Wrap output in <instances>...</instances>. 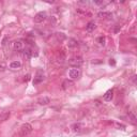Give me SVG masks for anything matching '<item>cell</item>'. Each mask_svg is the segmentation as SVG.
Here are the masks:
<instances>
[{"label": "cell", "instance_id": "ac0fdd59", "mask_svg": "<svg viewBox=\"0 0 137 137\" xmlns=\"http://www.w3.org/2000/svg\"><path fill=\"white\" fill-rule=\"evenodd\" d=\"M29 79H30V75H27V76H25V80L28 81Z\"/></svg>", "mask_w": 137, "mask_h": 137}, {"label": "cell", "instance_id": "4fadbf2b", "mask_svg": "<svg viewBox=\"0 0 137 137\" xmlns=\"http://www.w3.org/2000/svg\"><path fill=\"white\" fill-rule=\"evenodd\" d=\"M21 67H22V62H21V61H13V62L10 63V68H13V70L19 68Z\"/></svg>", "mask_w": 137, "mask_h": 137}, {"label": "cell", "instance_id": "9c48e42d", "mask_svg": "<svg viewBox=\"0 0 137 137\" xmlns=\"http://www.w3.org/2000/svg\"><path fill=\"white\" fill-rule=\"evenodd\" d=\"M95 28H96V25H95V23H94L93 21L89 22V23H88V24L86 25V30H87L88 32H91V31H93Z\"/></svg>", "mask_w": 137, "mask_h": 137}, {"label": "cell", "instance_id": "7c38bea8", "mask_svg": "<svg viewBox=\"0 0 137 137\" xmlns=\"http://www.w3.org/2000/svg\"><path fill=\"white\" fill-rule=\"evenodd\" d=\"M77 45H78V42L75 39H70L68 40V48H75V47H77Z\"/></svg>", "mask_w": 137, "mask_h": 137}, {"label": "cell", "instance_id": "8992f818", "mask_svg": "<svg viewBox=\"0 0 137 137\" xmlns=\"http://www.w3.org/2000/svg\"><path fill=\"white\" fill-rule=\"evenodd\" d=\"M14 49L17 51H22L24 50V42L22 40H17L14 42Z\"/></svg>", "mask_w": 137, "mask_h": 137}, {"label": "cell", "instance_id": "e0dca14e", "mask_svg": "<svg viewBox=\"0 0 137 137\" xmlns=\"http://www.w3.org/2000/svg\"><path fill=\"white\" fill-rule=\"evenodd\" d=\"M117 126H118L119 129L121 128V130H124L125 129V125H123V124H117Z\"/></svg>", "mask_w": 137, "mask_h": 137}, {"label": "cell", "instance_id": "277c9868", "mask_svg": "<svg viewBox=\"0 0 137 137\" xmlns=\"http://www.w3.org/2000/svg\"><path fill=\"white\" fill-rule=\"evenodd\" d=\"M47 17L46 12H39L37 15L34 16V23L37 24H40V23H43Z\"/></svg>", "mask_w": 137, "mask_h": 137}, {"label": "cell", "instance_id": "3957f363", "mask_svg": "<svg viewBox=\"0 0 137 137\" xmlns=\"http://www.w3.org/2000/svg\"><path fill=\"white\" fill-rule=\"evenodd\" d=\"M68 76H70L72 79H78L80 76H81V71L79 68H71L70 71H68Z\"/></svg>", "mask_w": 137, "mask_h": 137}, {"label": "cell", "instance_id": "7a4b0ae2", "mask_svg": "<svg viewBox=\"0 0 137 137\" xmlns=\"http://www.w3.org/2000/svg\"><path fill=\"white\" fill-rule=\"evenodd\" d=\"M32 132V126L29 123H25L21 128V135L22 136H27Z\"/></svg>", "mask_w": 137, "mask_h": 137}, {"label": "cell", "instance_id": "ba28073f", "mask_svg": "<svg viewBox=\"0 0 137 137\" xmlns=\"http://www.w3.org/2000/svg\"><path fill=\"white\" fill-rule=\"evenodd\" d=\"M113 96H114V91H113V89H110L108 91H106V93L104 94L103 99H104V101H106V102H109V101L113 100Z\"/></svg>", "mask_w": 137, "mask_h": 137}, {"label": "cell", "instance_id": "ffe728a7", "mask_svg": "<svg viewBox=\"0 0 137 137\" xmlns=\"http://www.w3.org/2000/svg\"><path fill=\"white\" fill-rule=\"evenodd\" d=\"M132 137H137V136H136V135H133V136H132Z\"/></svg>", "mask_w": 137, "mask_h": 137}, {"label": "cell", "instance_id": "52a82bcc", "mask_svg": "<svg viewBox=\"0 0 137 137\" xmlns=\"http://www.w3.org/2000/svg\"><path fill=\"white\" fill-rule=\"evenodd\" d=\"M97 16L100 18H104V19H108V18H112L113 17V14L110 12H106V11H102V12H99L97 13Z\"/></svg>", "mask_w": 137, "mask_h": 137}, {"label": "cell", "instance_id": "2e32d148", "mask_svg": "<svg viewBox=\"0 0 137 137\" xmlns=\"http://www.w3.org/2000/svg\"><path fill=\"white\" fill-rule=\"evenodd\" d=\"M109 64H110V66H116V61H115V59H110V60H109Z\"/></svg>", "mask_w": 137, "mask_h": 137}, {"label": "cell", "instance_id": "5b68a950", "mask_svg": "<svg viewBox=\"0 0 137 137\" xmlns=\"http://www.w3.org/2000/svg\"><path fill=\"white\" fill-rule=\"evenodd\" d=\"M43 79H44V75H43V73H42L41 71H39L38 73H37V75L34 76V79H33V85H39V84H41L42 81H43Z\"/></svg>", "mask_w": 137, "mask_h": 137}, {"label": "cell", "instance_id": "6da1fadb", "mask_svg": "<svg viewBox=\"0 0 137 137\" xmlns=\"http://www.w3.org/2000/svg\"><path fill=\"white\" fill-rule=\"evenodd\" d=\"M84 62V60H83V58L79 57V56H76V57H73V58H71L70 60H68V64L72 67H75V68H79L81 64H83Z\"/></svg>", "mask_w": 137, "mask_h": 137}, {"label": "cell", "instance_id": "9a60e30c", "mask_svg": "<svg viewBox=\"0 0 137 137\" xmlns=\"http://www.w3.org/2000/svg\"><path fill=\"white\" fill-rule=\"evenodd\" d=\"M97 41H99V43L101 45H105V42H106V39L104 37H100L99 39H97Z\"/></svg>", "mask_w": 137, "mask_h": 137}, {"label": "cell", "instance_id": "5bb4252c", "mask_svg": "<svg viewBox=\"0 0 137 137\" xmlns=\"http://www.w3.org/2000/svg\"><path fill=\"white\" fill-rule=\"evenodd\" d=\"M72 129H73L74 132H80L81 129H83V125H81L80 123H74V124L72 125Z\"/></svg>", "mask_w": 137, "mask_h": 137}, {"label": "cell", "instance_id": "d6986e66", "mask_svg": "<svg viewBox=\"0 0 137 137\" xmlns=\"http://www.w3.org/2000/svg\"><path fill=\"white\" fill-rule=\"evenodd\" d=\"M96 4H103V1H95Z\"/></svg>", "mask_w": 137, "mask_h": 137}, {"label": "cell", "instance_id": "30bf717a", "mask_svg": "<svg viewBox=\"0 0 137 137\" xmlns=\"http://www.w3.org/2000/svg\"><path fill=\"white\" fill-rule=\"evenodd\" d=\"M38 103L40 104V105H47V104L50 103V100H49V97L44 96V97H41V99H39Z\"/></svg>", "mask_w": 137, "mask_h": 137}, {"label": "cell", "instance_id": "8fae6325", "mask_svg": "<svg viewBox=\"0 0 137 137\" xmlns=\"http://www.w3.org/2000/svg\"><path fill=\"white\" fill-rule=\"evenodd\" d=\"M73 80H71V79H66V80H63V83H62V88L63 89H68V88H70L71 86H73Z\"/></svg>", "mask_w": 137, "mask_h": 137}]
</instances>
